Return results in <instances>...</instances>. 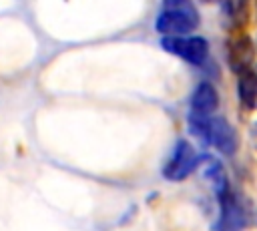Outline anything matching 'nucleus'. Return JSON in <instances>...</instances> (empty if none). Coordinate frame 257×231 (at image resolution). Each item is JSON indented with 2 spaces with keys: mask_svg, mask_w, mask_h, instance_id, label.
<instances>
[{
  "mask_svg": "<svg viewBox=\"0 0 257 231\" xmlns=\"http://www.w3.org/2000/svg\"><path fill=\"white\" fill-rule=\"evenodd\" d=\"M219 98L215 88L209 82H201L191 98V114L193 117H211L213 110L217 108Z\"/></svg>",
  "mask_w": 257,
  "mask_h": 231,
  "instance_id": "423d86ee",
  "label": "nucleus"
},
{
  "mask_svg": "<svg viewBox=\"0 0 257 231\" xmlns=\"http://www.w3.org/2000/svg\"><path fill=\"white\" fill-rule=\"evenodd\" d=\"M205 2H213V0H205Z\"/></svg>",
  "mask_w": 257,
  "mask_h": 231,
  "instance_id": "9d476101",
  "label": "nucleus"
},
{
  "mask_svg": "<svg viewBox=\"0 0 257 231\" xmlns=\"http://www.w3.org/2000/svg\"><path fill=\"white\" fill-rule=\"evenodd\" d=\"M199 165V155L193 149L191 143L187 141H179L165 165V177L171 181H181L185 177H189Z\"/></svg>",
  "mask_w": 257,
  "mask_h": 231,
  "instance_id": "7ed1b4c3",
  "label": "nucleus"
},
{
  "mask_svg": "<svg viewBox=\"0 0 257 231\" xmlns=\"http://www.w3.org/2000/svg\"><path fill=\"white\" fill-rule=\"evenodd\" d=\"M189 127L191 131L209 141L219 153L223 155H233L237 151V133L225 119H213V117H193L189 114Z\"/></svg>",
  "mask_w": 257,
  "mask_h": 231,
  "instance_id": "f257e3e1",
  "label": "nucleus"
},
{
  "mask_svg": "<svg viewBox=\"0 0 257 231\" xmlns=\"http://www.w3.org/2000/svg\"><path fill=\"white\" fill-rule=\"evenodd\" d=\"M163 48L185 58L191 64H203L209 54L207 40L197 36H167L163 40Z\"/></svg>",
  "mask_w": 257,
  "mask_h": 231,
  "instance_id": "20e7f679",
  "label": "nucleus"
},
{
  "mask_svg": "<svg viewBox=\"0 0 257 231\" xmlns=\"http://www.w3.org/2000/svg\"><path fill=\"white\" fill-rule=\"evenodd\" d=\"M199 24L197 10L187 0H167L165 10L157 18V30L167 36H185Z\"/></svg>",
  "mask_w": 257,
  "mask_h": 231,
  "instance_id": "f03ea898",
  "label": "nucleus"
},
{
  "mask_svg": "<svg viewBox=\"0 0 257 231\" xmlns=\"http://www.w3.org/2000/svg\"><path fill=\"white\" fill-rule=\"evenodd\" d=\"M239 98L247 108H257V72L247 68L239 72Z\"/></svg>",
  "mask_w": 257,
  "mask_h": 231,
  "instance_id": "0eeeda50",
  "label": "nucleus"
},
{
  "mask_svg": "<svg viewBox=\"0 0 257 231\" xmlns=\"http://www.w3.org/2000/svg\"><path fill=\"white\" fill-rule=\"evenodd\" d=\"M223 2V10L227 16H231L233 20H243L245 18V10H247V0H221Z\"/></svg>",
  "mask_w": 257,
  "mask_h": 231,
  "instance_id": "1a4fd4ad",
  "label": "nucleus"
},
{
  "mask_svg": "<svg viewBox=\"0 0 257 231\" xmlns=\"http://www.w3.org/2000/svg\"><path fill=\"white\" fill-rule=\"evenodd\" d=\"M219 203H221V217H219L217 231H243L245 211L239 199L227 189L225 193L219 195Z\"/></svg>",
  "mask_w": 257,
  "mask_h": 231,
  "instance_id": "39448f33",
  "label": "nucleus"
},
{
  "mask_svg": "<svg viewBox=\"0 0 257 231\" xmlns=\"http://www.w3.org/2000/svg\"><path fill=\"white\" fill-rule=\"evenodd\" d=\"M249 44H251L249 40H239L233 44L231 66H235V70H239V72L251 68V46Z\"/></svg>",
  "mask_w": 257,
  "mask_h": 231,
  "instance_id": "6e6552de",
  "label": "nucleus"
}]
</instances>
